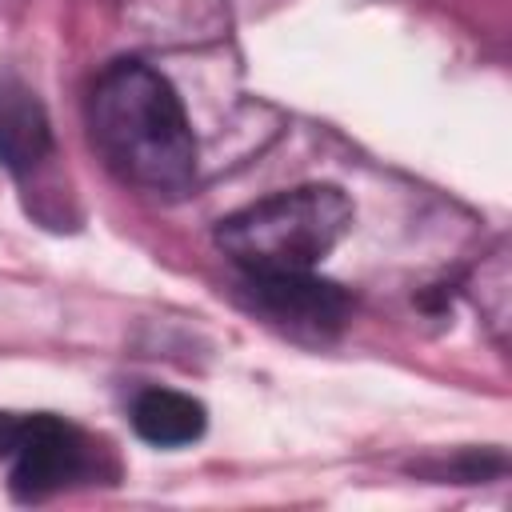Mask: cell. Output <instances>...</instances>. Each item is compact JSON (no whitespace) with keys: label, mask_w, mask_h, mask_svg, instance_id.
Masks as SVG:
<instances>
[{"label":"cell","mask_w":512,"mask_h":512,"mask_svg":"<svg viewBox=\"0 0 512 512\" xmlns=\"http://www.w3.org/2000/svg\"><path fill=\"white\" fill-rule=\"evenodd\" d=\"M92 144L128 184L180 196L196 180V136L176 88L144 60L108 64L88 96Z\"/></svg>","instance_id":"cell-1"},{"label":"cell","mask_w":512,"mask_h":512,"mask_svg":"<svg viewBox=\"0 0 512 512\" xmlns=\"http://www.w3.org/2000/svg\"><path fill=\"white\" fill-rule=\"evenodd\" d=\"M352 228V200L336 184H300L272 192L216 228L220 252L244 276L312 272Z\"/></svg>","instance_id":"cell-2"},{"label":"cell","mask_w":512,"mask_h":512,"mask_svg":"<svg viewBox=\"0 0 512 512\" xmlns=\"http://www.w3.org/2000/svg\"><path fill=\"white\" fill-rule=\"evenodd\" d=\"M100 448L76 424L52 412H0V460L12 464L16 500H48L96 472Z\"/></svg>","instance_id":"cell-3"},{"label":"cell","mask_w":512,"mask_h":512,"mask_svg":"<svg viewBox=\"0 0 512 512\" xmlns=\"http://www.w3.org/2000/svg\"><path fill=\"white\" fill-rule=\"evenodd\" d=\"M244 300L272 328L288 332L292 340H312V344L332 340L344 328L348 312H352L348 292L340 284L316 280L312 272L248 276L244 280Z\"/></svg>","instance_id":"cell-4"},{"label":"cell","mask_w":512,"mask_h":512,"mask_svg":"<svg viewBox=\"0 0 512 512\" xmlns=\"http://www.w3.org/2000/svg\"><path fill=\"white\" fill-rule=\"evenodd\" d=\"M52 156V124L36 92L0 76V164L12 176H32Z\"/></svg>","instance_id":"cell-5"},{"label":"cell","mask_w":512,"mask_h":512,"mask_svg":"<svg viewBox=\"0 0 512 512\" xmlns=\"http://www.w3.org/2000/svg\"><path fill=\"white\" fill-rule=\"evenodd\" d=\"M208 412L196 396L176 388H144L132 400V428L152 448H184L200 440Z\"/></svg>","instance_id":"cell-6"}]
</instances>
